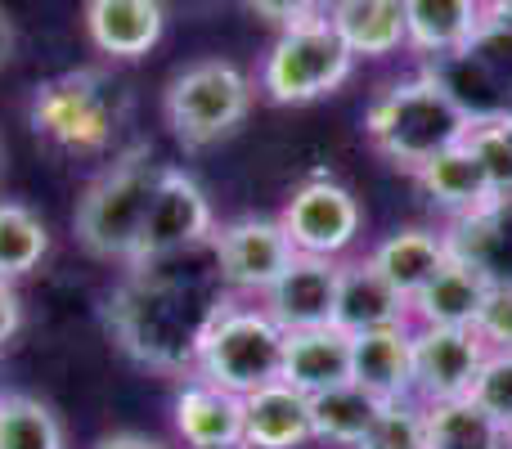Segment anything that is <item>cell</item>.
I'll return each mask as SVG.
<instances>
[{
    "instance_id": "32",
    "label": "cell",
    "mask_w": 512,
    "mask_h": 449,
    "mask_svg": "<svg viewBox=\"0 0 512 449\" xmlns=\"http://www.w3.org/2000/svg\"><path fill=\"white\" fill-rule=\"evenodd\" d=\"M472 333L486 342V351H512V279L508 283H490Z\"/></svg>"
},
{
    "instance_id": "24",
    "label": "cell",
    "mask_w": 512,
    "mask_h": 449,
    "mask_svg": "<svg viewBox=\"0 0 512 449\" xmlns=\"http://www.w3.org/2000/svg\"><path fill=\"white\" fill-rule=\"evenodd\" d=\"M445 238H450V256L477 265L490 283L512 279V203H490L463 221H450Z\"/></svg>"
},
{
    "instance_id": "30",
    "label": "cell",
    "mask_w": 512,
    "mask_h": 449,
    "mask_svg": "<svg viewBox=\"0 0 512 449\" xmlns=\"http://www.w3.org/2000/svg\"><path fill=\"white\" fill-rule=\"evenodd\" d=\"M355 449H427V423H423V405L414 396L405 400H387L378 414V423L369 427Z\"/></svg>"
},
{
    "instance_id": "15",
    "label": "cell",
    "mask_w": 512,
    "mask_h": 449,
    "mask_svg": "<svg viewBox=\"0 0 512 449\" xmlns=\"http://www.w3.org/2000/svg\"><path fill=\"white\" fill-rule=\"evenodd\" d=\"M486 23L481 0H405V50L418 59L441 63L472 45Z\"/></svg>"
},
{
    "instance_id": "2",
    "label": "cell",
    "mask_w": 512,
    "mask_h": 449,
    "mask_svg": "<svg viewBox=\"0 0 512 449\" xmlns=\"http://www.w3.org/2000/svg\"><path fill=\"white\" fill-rule=\"evenodd\" d=\"M463 131H468V113L432 68L391 81L364 108V140L373 144L378 158H387L391 167L409 171V176L436 153L454 149Z\"/></svg>"
},
{
    "instance_id": "28",
    "label": "cell",
    "mask_w": 512,
    "mask_h": 449,
    "mask_svg": "<svg viewBox=\"0 0 512 449\" xmlns=\"http://www.w3.org/2000/svg\"><path fill=\"white\" fill-rule=\"evenodd\" d=\"M50 252V229L27 203L0 198V279H23Z\"/></svg>"
},
{
    "instance_id": "11",
    "label": "cell",
    "mask_w": 512,
    "mask_h": 449,
    "mask_svg": "<svg viewBox=\"0 0 512 449\" xmlns=\"http://www.w3.org/2000/svg\"><path fill=\"white\" fill-rule=\"evenodd\" d=\"M486 355V342L472 328H414V400H468Z\"/></svg>"
},
{
    "instance_id": "25",
    "label": "cell",
    "mask_w": 512,
    "mask_h": 449,
    "mask_svg": "<svg viewBox=\"0 0 512 449\" xmlns=\"http://www.w3.org/2000/svg\"><path fill=\"white\" fill-rule=\"evenodd\" d=\"M382 405L373 391H364L360 382H342L333 391H319L310 396V427H315V441L328 449H355L369 436V427L378 423Z\"/></svg>"
},
{
    "instance_id": "19",
    "label": "cell",
    "mask_w": 512,
    "mask_h": 449,
    "mask_svg": "<svg viewBox=\"0 0 512 449\" xmlns=\"http://www.w3.org/2000/svg\"><path fill=\"white\" fill-rule=\"evenodd\" d=\"M310 441V396H301L297 387L279 378L243 396V449H301Z\"/></svg>"
},
{
    "instance_id": "6",
    "label": "cell",
    "mask_w": 512,
    "mask_h": 449,
    "mask_svg": "<svg viewBox=\"0 0 512 449\" xmlns=\"http://www.w3.org/2000/svg\"><path fill=\"white\" fill-rule=\"evenodd\" d=\"M252 77L230 59H198L185 63L167 81L162 113L185 149H212L234 135L252 113Z\"/></svg>"
},
{
    "instance_id": "1",
    "label": "cell",
    "mask_w": 512,
    "mask_h": 449,
    "mask_svg": "<svg viewBox=\"0 0 512 449\" xmlns=\"http://www.w3.org/2000/svg\"><path fill=\"white\" fill-rule=\"evenodd\" d=\"M225 297L230 292L216 270L212 243H203L149 265H126V279L108 306V328L140 364L185 373L194 369L198 342Z\"/></svg>"
},
{
    "instance_id": "3",
    "label": "cell",
    "mask_w": 512,
    "mask_h": 449,
    "mask_svg": "<svg viewBox=\"0 0 512 449\" xmlns=\"http://www.w3.org/2000/svg\"><path fill=\"white\" fill-rule=\"evenodd\" d=\"M131 117V95L104 68H72L41 81L27 104V122L45 144L72 153V158H95L108 153L117 131Z\"/></svg>"
},
{
    "instance_id": "34",
    "label": "cell",
    "mask_w": 512,
    "mask_h": 449,
    "mask_svg": "<svg viewBox=\"0 0 512 449\" xmlns=\"http://www.w3.org/2000/svg\"><path fill=\"white\" fill-rule=\"evenodd\" d=\"M18 328H23V301H18L14 279H0V351L18 337Z\"/></svg>"
},
{
    "instance_id": "14",
    "label": "cell",
    "mask_w": 512,
    "mask_h": 449,
    "mask_svg": "<svg viewBox=\"0 0 512 449\" xmlns=\"http://www.w3.org/2000/svg\"><path fill=\"white\" fill-rule=\"evenodd\" d=\"M171 423L189 449H234L243 445V396L216 387V382L189 378L176 391Z\"/></svg>"
},
{
    "instance_id": "40",
    "label": "cell",
    "mask_w": 512,
    "mask_h": 449,
    "mask_svg": "<svg viewBox=\"0 0 512 449\" xmlns=\"http://www.w3.org/2000/svg\"><path fill=\"white\" fill-rule=\"evenodd\" d=\"M508 122H512V104H508Z\"/></svg>"
},
{
    "instance_id": "29",
    "label": "cell",
    "mask_w": 512,
    "mask_h": 449,
    "mask_svg": "<svg viewBox=\"0 0 512 449\" xmlns=\"http://www.w3.org/2000/svg\"><path fill=\"white\" fill-rule=\"evenodd\" d=\"M459 144L477 158V167L486 171L495 203H512V122H508V113L468 117V131H463Z\"/></svg>"
},
{
    "instance_id": "17",
    "label": "cell",
    "mask_w": 512,
    "mask_h": 449,
    "mask_svg": "<svg viewBox=\"0 0 512 449\" xmlns=\"http://www.w3.org/2000/svg\"><path fill=\"white\" fill-rule=\"evenodd\" d=\"M333 324L351 337L378 333V328H396V324H409V301L373 270L369 256H355V261H342Z\"/></svg>"
},
{
    "instance_id": "16",
    "label": "cell",
    "mask_w": 512,
    "mask_h": 449,
    "mask_svg": "<svg viewBox=\"0 0 512 449\" xmlns=\"http://www.w3.org/2000/svg\"><path fill=\"white\" fill-rule=\"evenodd\" d=\"M486 292H490L486 274H481L477 265L450 256V261L414 292V301H409V324L414 328H472L481 315Z\"/></svg>"
},
{
    "instance_id": "31",
    "label": "cell",
    "mask_w": 512,
    "mask_h": 449,
    "mask_svg": "<svg viewBox=\"0 0 512 449\" xmlns=\"http://www.w3.org/2000/svg\"><path fill=\"white\" fill-rule=\"evenodd\" d=\"M472 405H481L504 432H512V351H490L472 382Z\"/></svg>"
},
{
    "instance_id": "4",
    "label": "cell",
    "mask_w": 512,
    "mask_h": 449,
    "mask_svg": "<svg viewBox=\"0 0 512 449\" xmlns=\"http://www.w3.org/2000/svg\"><path fill=\"white\" fill-rule=\"evenodd\" d=\"M162 162L153 153V144H131L117 153V162H108L90 189L81 194L77 216H72V234L99 261H122L131 265L135 243H140L144 216L158 194Z\"/></svg>"
},
{
    "instance_id": "13",
    "label": "cell",
    "mask_w": 512,
    "mask_h": 449,
    "mask_svg": "<svg viewBox=\"0 0 512 449\" xmlns=\"http://www.w3.org/2000/svg\"><path fill=\"white\" fill-rule=\"evenodd\" d=\"M167 32V0H86V36L117 63L144 59Z\"/></svg>"
},
{
    "instance_id": "26",
    "label": "cell",
    "mask_w": 512,
    "mask_h": 449,
    "mask_svg": "<svg viewBox=\"0 0 512 449\" xmlns=\"http://www.w3.org/2000/svg\"><path fill=\"white\" fill-rule=\"evenodd\" d=\"M423 423H427V449H512V432H504L472 400L423 405Z\"/></svg>"
},
{
    "instance_id": "10",
    "label": "cell",
    "mask_w": 512,
    "mask_h": 449,
    "mask_svg": "<svg viewBox=\"0 0 512 449\" xmlns=\"http://www.w3.org/2000/svg\"><path fill=\"white\" fill-rule=\"evenodd\" d=\"M279 221L288 229L297 256H328V261H342L364 229V207H360V198H355L346 185H337L333 176H315V180L292 189V198L279 212Z\"/></svg>"
},
{
    "instance_id": "39",
    "label": "cell",
    "mask_w": 512,
    "mask_h": 449,
    "mask_svg": "<svg viewBox=\"0 0 512 449\" xmlns=\"http://www.w3.org/2000/svg\"><path fill=\"white\" fill-rule=\"evenodd\" d=\"M481 5H486V9H490V5H495V0H481Z\"/></svg>"
},
{
    "instance_id": "22",
    "label": "cell",
    "mask_w": 512,
    "mask_h": 449,
    "mask_svg": "<svg viewBox=\"0 0 512 449\" xmlns=\"http://www.w3.org/2000/svg\"><path fill=\"white\" fill-rule=\"evenodd\" d=\"M324 18L355 59H391L405 50V0H328Z\"/></svg>"
},
{
    "instance_id": "20",
    "label": "cell",
    "mask_w": 512,
    "mask_h": 449,
    "mask_svg": "<svg viewBox=\"0 0 512 449\" xmlns=\"http://www.w3.org/2000/svg\"><path fill=\"white\" fill-rule=\"evenodd\" d=\"M279 378L288 387H297L301 396H319V391H333L342 382H351V333H342L337 324L288 333Z\"/></svg>"
},
{
    "instance_id": "36",
    "label": "cell",
    "mask_w": 512,
    "mask_h": 449,
    "mask_svg": "<svg viewBox=\"0 0 512 449\" xmlns=\"http://www.w3.org/2000/svg\"><path fill=\"white\" fill-rule=\"evenodd\" d=\"M14 59V23H9V14L0 9V68Z\"/></svg>"
},
{
    "instance_id": "8",
    "label": "cell",
    "mask_w": 512,
    "mask_h": 449,
    "mask_svg": "<svg viewBox=\"0 0 512 449\" xmlns=\"http://www.w3.org/2000/svg\"><path fill=\"white\" fill-rule=\"evenodd\" d=\"M212 256L225 292L252 301L270 292V283L292 265L297 247H292L279 216H234V221L216 225Z\"/></svg>"
},
{
    "instance_id": "37",
    "label": "cell",
    "mask_w": 512,
    "mask_h": 449,
    "mask_svg": "<svg viewBox=\"0 0 512 449\" xmlns=\"http://www.w3.org/2000/svg\"><path fill=\"white\" fill-rule=\"evenodd\" d=\"M490 14L504 18V23H512V0H495V5H490Z\"/></svg>"
},
{
    "instance_id": "33",
    "label": "cell",
    "mask_w": 512,
    "mask_h": 449,
    "mask_svg": "<svg viewBox=\"0 0 512 449\" xmlns=\"http://www.w3.org/2000/svg\"><path fill=\"white\" fill-rule=\"evenodd\" d=\"M243 5H248L256 18H265V23L292 27V23H301V18H319L328 9V0H243Z\"/></svg>"
},
{
    "instance_id": "18",
    "label": "cell",
    "mask_w": 512,
    "mask_h": 449,
    "mask_svg": "<svg viewBox=\"0 0 512 449\" xmlns=\"http://www.w3.org/2000/svg\"><path fill=\"white\" fill-rule=\"evenodd\" d=\"M351 382L378 400L414 396V324L351 337Z\"/></svg>"
},
{
    "instance_id": "5",
    "label": "cell",
    "mask_w": 512,
    "mask_h": 449,
    "mask_svg": "<svg viewBox=\"0 0 512 449\" xmlns=\"http://www.w3.org/2000/svg\"><path fill=\"white\" fill-rule=\"evenodd\" d=\"M283 342H288V333L270 319V310L230 292L198 342L194 378L216 382L234 396H252V391L279 382Z\"/></svg>"
},
{
    "instance_id": "21",
    "label": "cell",
    "mask_w": 512,
    "mask_h": 449,
    "mask_svg": "<svg viewBox=\"0 0 512 449\" xmlns=\"http://www.w3.org/2000/svg\"><path fill=\"white\" fill-rule=\"evenodd\" d=\"M445 261H450V238L436 225H400V229H391L382 243H373V252H369V265L405 301H414V292L423 288Z\"/></svg>"
},
{
    "instance_id": "27",
    "label": "cell",
    "mask_w": 512,
    "mask_h": 449,
    "mask_svg": "<svg viewBox=\"0 0 512 449\" xmlns=\"http://www.w3.org/2000/svg\"><path fill=\"white\" fill-rule=\"evenodd\" d=\"M0 449H68L59 414L27 391H0Z\"/></svg>"
},
{
    "instance_id": "38",
    "label": "cell",
    "mask_w": 512,
    "mask_h": 449,
    "mask_svg": "<svg viewBox=\"0 0 512 449\" xmlns=\"http://www.w3.org/2000/svg\"><path fill=\"white\" fill-rule=\"evenodd\" d=\"M5 171H9V149H5V140H0V180H5Z\"/></svg>"
},
{
    "instance_id": "35",
    "label": "cell",
    "mask_w": 512,
    "mask_h": 449,
    "mask_svg": "<svg viewBox=\"0 0 512 449\" xmlns=\"http://www.w3.org/2000/svg\"><path fill=\"white\" fill-rule=\"evenodd\" d=\"M95 449H167V445L153 441V436H144V432H113V436H104Z\"/></svg>"
},
{
    "instance_id": "7",
    "label": "cell",
    "mask_w": 512,
    "mask_h": 449,
    "mask_svg": "<svg viewBox=\"0 0 512 449\" xmlns=\"http://www.w3.org/2000/svg\"><path fill=\"white\" fill-rule=\"evenodd\" d=\"M351 72H355V54L333 32V23L319 14V18H301L292 27H279V36H274L270 54L261 63V90L270 104L301 108L342 90L351 81Z\"/></svg>"
},
{
    "instance_id": "9",
    "label": "cell",
    "mask_w": 512,
    "mask_h": 449,
    "mask_svg": "<svg viewBox=\"0 0 512 449\" xmlns=\"http://www.w3.org/2000/svg\"><path fill=\"white\" fill-rule=\"evenodd\" d=\"M212 234H216V212H212L207 189L189 171L162 167L158 194H153L149 216H144L131 265H149V261H162V256L203 247V243H212Z\"/></svg>"
},
{
    "instance_id": "12",
    "label": "cell",
    "mask_w": 512,
    "mask_h": 449,
    "mask_svg": "<svg viewBox=\"0 0 512 449\" xmlns=\"http://www.w3.org/2000/svg\"><path fill=\"white\" fill-rule=\"evenodd\" d=\"M337 279H342V261L328 256H292V265L270 283L261 306L283 333H301V328H324L333 324L337 310Z\"/></svg>"
},
{
    "instance_id": "41",
    "label": "cell",
    "mask_w": 512,
    "mask_h": 449,
    "mask_svg": "<svg viewBox=\"0 0 512 449\" xmlns=\"http://www.w3.org/2000/svg\"><path fill=\"white\" fill-rule=\"evenodd\" d=\"M234 449H243V445H234Z\"/></svg>"
},
{
    "instance_id": "23",
    "label": "cell",
    "mask_w": 512,
    "mask_h": 449,
    "mask_svg": "<svg viewBox=\"0 0 512 449\" xmlns=\"http://www.w3.org/2000/svg\"><path fill=\"white\" fill-rule=\"evenodd\" d=\"M414 180H418L427 203H432L436 212H445L450 221H463V216H472V212L495 203L486 171L477 167V158H472L463 144H454V149L436 153L432 162H423V167L414 171Z\"/></svg>"
}]
</instances>
